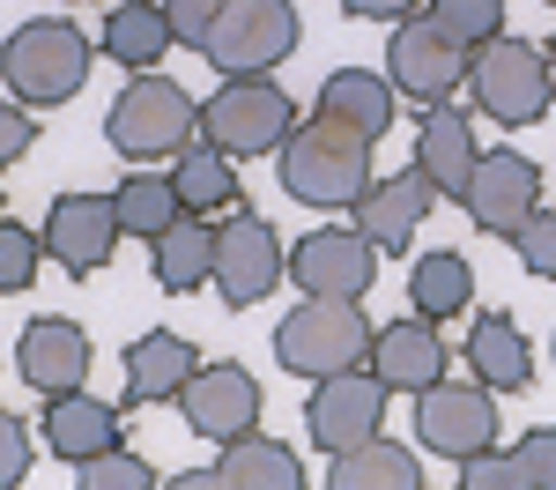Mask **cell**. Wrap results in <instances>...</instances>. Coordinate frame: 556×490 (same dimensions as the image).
<instances>
[{
    "label": "cell",
    "mask_w": 556,
    "mask_h": 490,
    "mask_svg": "<svg viewBox=\"0 0 556 490\" xmlns=\"http://www.w3.org/2000/svg\"><path fill=\"white\" fill-rule=\"evenodd\" d=\"M282 156V193L304 209H356L364 186H371V134L342 127L334 112H312L290 127V141L275 149Z\"/></svg>",
    "instance_id": "obj_1"
},
{
    "label": "cell",
    "mask_w": 556,
    "mask_h": 490,
    "mask_svg": "<svg viewBox=\"0 0 556 490\" xmlns=\"http://www.w3.org/2000/svg\"><path fill=\"white\" fill-rule=\"evenodd\" d=\"M89 67H97V45L75 23H60V15H38V23H23L15 38L0 45V83H8V97H23L30 112L83 97Z\"/></svg>",
    "instance_id": "obj_2"
},
{
    "label": "cell",
    "mask_w": 556,
    "mask_h": 490,
    "mask_svg": "<svg viewBox=\"0 0 556 490\" xmlns=\"http://www.w3.org/2000/svg\"><path fill=\"white\" fill-rule=\"evenodd\" d=\"M371 335L379 327L364 319V298H304L275 327V364L298 379H334V372L371 364Z\"/></svg>",
    "instance_id": "obj_3"
},
{
    "label": "cell",
    "mask_w": 556,
    "mask_h": 490,
    "mask_svg": "<svg viewBox=\"0 0 556 490\" xmlns=\"http://www.w3.org/2000/svg\"><path fill=\"white\" fill-rule=\"evenodd\" d=\"M193 134H201V104H193L172 75H156V67L127 75V89H119V97H112V112H104V141H112L127 164L178 156Z\"/></svg>",
    "instance_id": "obj_4"
},
{
    "label": "cell",
    "mask_w": 556,
    "mask_h": 490,
    "mask_svg": "<svg viewBox=\"0 0 556 490\" xmlns=\"http://www.w3.org/2000/svg\"><path fill=\"white\" fill-rule=\"evenodd\" d=\"M468 89H475V112H482V120H497V127H534L556 104V67H549L542 45L497 30L490 45H475Z\"/></svg>",
    "instance_id": "obj_5"
},
{
    "label": "cell",
    "mask_w": 556,
    "mask_h": 490,
    "mask_svg": "<svg viewBox=\"0 0 556 490\" xmlns=\"http://www.w3.org/2000/svg\"><path fill=\"white\" fill-rule=\"evenodd\" d=\"M290 127H298V104L267 75H223V89L201 104V141H215L223 156H275Z\"/></svg>",
    "instance_id": "obj_6"
},
{
    "label": "cell",
    "mask_w": 556,
    "mask_h": 490,
    "mask_svg": "<svg viewBox=\"0 0 556 490\" xmlns=\"http://www.w3.org/2000/svg\"><path fill=\"white\" fill-rule=\"evenodd\" d=\"M298 38H304V23L290 0H223V15L201 38V60L215 75H267V67H282L298 52Z\"/></svg>",
    "instance_id": "obj_7"
},
{
    "label": "cell",
    "mask_w": 556,
    "mask_h": 490,
    "mask_svg": "<svg viewBox=\"0 0 556 490\" xmlns=\"http://www.w3.org/2000/svg\"><path fill=\"white\" fill-rule=\"evenodd\" d=\"M468 45L453 38V30H438V15H401V30H393V45H386V75H393V89L401 97H416V104H445L453 89L468 83Z\"/></svg>",
    "instance_id": "obj_8"
},
{
    "label": "cell",
    "mask_w": 556,
    "mask_h": 490,
    "mask_svg": "<svg viewBox=\"0 0 556 490\" xmlns=\"http://www.w3.org/2000/svg\"><path fill=\"white\" fill-rule=\"evenodd\" d=\"M304 431L312 445L334 461L349 445L379 439L386 431V379L371 364H356V372H334V379H312V401H304Z\"/></svg>",
    "instance_id": "obj_9"
},
{
    "label": "cell",
    "mask_w": 556,
    "mask_h": 490,
    "mask_svg": "<svg viewBox=\"0 0 556 490\" xmlns=\"http://www.w3.org/2000/svg\"><path fill=\"white\" fill-rule=\"evenodd\" d=\"M290 275V253H282V238H275V223L267 216H230V223H215V298L230 312H245V305H260L275 282Z\"/></svg>",
    "instance_id": "obj_10"
},
{
    "label": "cell",
    "mask_w": 556,
    "mask_h": 490,
    "mask_svg": "<svg viewBox=\"0 0 556 490\" xmlns=\"http://www.w3.org/2000/svg\"><path fill=\"white\" fill-rule=\"evenodd\" d=\"M460 209H468L475 230H490V238H505V246H513L519 230L542 216V164H534V156H519V149L475 156Z\"/></svg>",
    "instance_id": "obj_11"
},
{
    "label": "cell",
    "mask_w": 556,
    "mask_h": 490,
    "mask_svg": "<svg viewBox=\"0 0 556 490\" xmlns=\"http://www.w3.org/2000/svg\"><path fill=\"white\" fill-rule=\"evenodd\" d=\"M290 282L304 298H364L379 282V246L349 223V230H304L290 246Z\"/></svg>",
    "instance_id": "obj_12"
},
{
    "label": "cell",
    "mask_w": 556,
    "mask_h": 490,
    "mask_svg": "<svg viewBox=\"0 0 556 490\" xmlns=\"http://www.w3.org/2000/svg\"><path fill=\"white\" fill-rule=\"evenodd\" d=\"M38 238H45V253L83 282V275H97V267H112V253H119L127 230H119V216H112V193H60V201L45 209Z\"/></svg>",
    "instance_id": "obj_13"
},
{
    "label": "cell",
    "mask_w": 556,
    "mask_h": 490,
    "mask_svg": "<svg viewBox=\"0 0 556 490\" xmlns=\"http://www.w3.org/2000/svg\"><path fill=\"white\" fill-rule=\"evenodd\" d=\"M416 439L430 453H445V461H468L482 445H497V394L475 379V387H453V379H438L416 394Z\"/></svg>",
    "instance_id": "obj_14"
},
{
    "label": "cell",
    "mask_w": 556,
    "mask_h": 490,
    "mask_svg": "<svg viewBox=\"0 0 556 490\" xmlns=\"http://www.w3.org/2000/svg\"><path fill=\"white\" fill-rule=\"evenodd\" d=\"M178 409H186V424L208 445H230V439H245V431H260V409H267V401H260V379L245 364H201V372L186 379Z\"/></svg>",
    "instance_id": "obj_15"
},
{
    "label": "cell",
    "mask_w": 556,
    "mask_h": 490,
    "mask_svg": "<svg viewBox=\"0 0 556 490\" xmlns=\"http://www.w3.org/2000/svg\"><path fill=\"white\" fill-rule=\"evenodd\" d=\"M89 364H97L89 335L75 327V319H60V312L30 319V327H23V342H15V372H23V387L45 394V401L89 387Z\"/></svg>",
    "instance_id": "obj_16"
},
{
    "label": "cell",
    "mask_w": 556,
    "mask_h": 490,
    "mask_svg": "<svg viewBox=\"0 0 556 490\" xmlns=\"http://www.w3.org/2000/svg\"><path fill=\"white\" fill-rule=\"evenodd\" d=\"M445 364H453V350H445L438 319H424V312L371 335V372L386 379V394H424V387L445 379Z\"/></svg>",
    "instance_id": "obj_17"
},
{
    "label": "cell",
    "mask_w": 556,
    "mask_h": 490,
    "mask_svg": "<svg viewBox=\"0 0 556 490\" xmlns=\"http://www.w3.org/2000/svg\"><path fill=\"white\" fill-rule=\"evenodd\" d=\"M430 178L408 164V172H393V178H371L364 186V201H356V230L379 246V253H408V238L430 223Z\"/></svg>",
    "instance_id": "obj_18"
},
{
    "label": "cell",
    "mask_w": 556,
    "mask_h": 490,
    "mask_svg": "<svg viewBox=\"0 0 556 490\" xmlns=\"http://www.w3.org/2000/svg\"><path fill=\"white\" fill-rule=\"evenodd\" d=\"M475 156H482V149H475L468 112H453V104H424V120H416V172L430 178L438 201H460V193H468Z\"/></svg>",
    "instance_id": "obj_19"
},
{
    "label": "cell",
    "mask_w": 556,
    "mask_h": 490,
    "mask_svg": "<svg viewBox=\"0 0 556 490\" xmlns=\"http://www.w3.org/2000/svg\"><path fill=\"white\" fill-rule=\"evenodd\" d=\"M45 445L75 468V461H89V453L119 445V409H112V401H97L89 387L52 394V401H45Z\"/></svg>",
    "instance_id": "obj_20"
},
{
    "label": "cell",
    "mask_w": 556,
    "mask_h": 490,
    "mask_svg": "<svg viewBox=\"0 0 556 490\" xmlns=\"http://www.w3.org/2000/svg\"><path fill=\"white\" fill-rule=\"evenodd\" d=\"M468 364H475V379H482L490 394H527V387H534V350H527L513 312H482V319H475Z\"/></svg>",
    "instance_id": "obj_21"
},
{
    "label": "cell",
    "mask_w": 556,
    "mask_h": 490,
    "mask_svg": "<svg viewBox=\"0 0 556 490\" xmlns=\"http://www.w3.org/2000/svg\"><path fill=\"white\" fill-rule=\"evenodd\" d=\"M193 372H201V350L186 335H172V327L134 335V350H127V394L134 401H178Z\"/></svg>",
    "instance_id": "obj_22"
},
{
    "label": "cell",
    "mask_w": 556,
    "mask_h": 490,
    "mask_svg": "<svg viewBox=\"0 0 556 490\" xmlns=\"http://www.w3.org/2000/svg\"><path fill=\"white\" fill-rule=\"evenodd\" d=\"M319 112H334L342 127L379 141V134L393 127V112H401V89H393V75H379V67H334V75L319 83Z\"/></svg>",
    "instance_id": "obj_23"
},
{
    "label": "cell",
    "mask_w": 556,
    "mask_h": 490,
    "mask_svg": "<svg viewBox=\"0 0 556 490\" xmlns=\"http://www.w3.org/2000/svg\"><path fill=\"white\" fill-rule=\"evenodd\" d=\"M172 45H178V38H172L164 0H119V8L104 15V38H97V52H104V60H119L127 75H141V67H156Z\"/></svg>",
    "instance_id": "obj_24"
},
{
    "label": "cell",
    "mask_w": 556,
    "mask_h": 490,
    "mask_svg": "<svg viewBox=\"0 0 556 490\" xmlns=\"http://www.w3.org/2000/svg\"><path fill=\"white\" fill-rule=\"evenodd\" d=\"M149 267H156V290H172V298H193L201 282L215 275V223L208 216H186L149 246Z\"/></svg>",
    "instance_id": "obj_25"
},
{
    "label": "cell",
    "mask_w": 556,
    "mask_h": 490,
    "mask_svg": "<svg viewBox=\"0 0 556 490\" xmlns=\"http://www.w3.org/2000/svg\"><path fill=\"white\" fill-rule=\"evenodd\" d=\"M208 476H215V490H304L298 453L282 439H260V431L223 445V461H215Z\"/></svg>",
    "instance_id": "obj_26"
},
{
    "label": "cell",
    "mask_w": 556,
    "mask_h": 490,
    "mask_svg": "<svg viewBox=\"0 0 556 490\" xmlns=\"http://www.w3.org/2000/svg\"><path fill=\"white\" fill-rule=\"evenodd\" d=\"M327 490H424V468H416V453H408V445H393V439L379 431V439H364V445H349V453H334Z\"/></svg>",
    "instance_id": "obj_27"
},
{
    "label": "cell",
    "mask_w": 556,
    "mask_h": 490,
    "mask_svg": "<svg viewBox=\"0 0 556 490\" xmlns=\"http://www.w3.org/2000/svg\"><path fill=\"white\" fill-rule=\"evenodd\" d=\"M112 216H119L127 238H149V246H156V238L186 216V201H178L172 172H127L119 186H112Z\"/></svg>",
    "instance_id": "obj_28"
},
{
    "label": "cell",
    "mask_w": 556,
    "mask_h": 490,
    "mask_svg": "<svg viewBox=\"0 0 556 490\" xmlns=\"http://www.w3.org/2000/svg\"><path fill=\"white\" fill-rule=\"evenodd\" d=\"M238 156H223L215 141H186L172 156V186H178V201L193 209V216H215V209H230L238 201V172H230Z\"/></svg>",
    "instance_id": "obj_29"
},
{
    "label": "cell",
    "mask_w": 556,
    "mask_h": 490,
    "mask_svg": "<svg viewBox=\"0 0 556 490\" xmlns=\"http://www.w3.org/2000/svg\"><path fill=\"white\" fill-rule=\"evenodd\" d=\"M408 298H416V312L424 319H460V312L475 305V267H468V253H424L416 261V275H408Z\"/></svg>",
    "instance_id": "obj_30"
},
{
    "label": "cell",
    "mask_w": 556,
    "mask_h": 490,
    "mask_svg": "<svg viewBox=\"0 0 556 490\" xmlns=\"http://www.w3.org/2000/svg\"><path fill=\"white\" fill-rule=\"evenodd\" d=\"M75 490H156V468L127 445H104V453L75 461Z\"/></svg>",
    "instance_id": "obj_31"
},
{
    "label": "cell",
    "mask_w": 556,
    "mask_h": 490,
    "mask_svg": "<svg viewBox=\"0 0 556 490\" xmlns=\"http://www.w3.org/2000/svg\"><path fill=\"white\" fill-rule=\"evenodd\" d=\"M430 15H438V30H453L468 52L505 30V0H430Z\"/></svg>",
    "instance_id": "obj_32"
},
{
    "label": "cell",
    "mask_w": 556,
    "mask_h": 490,
    "mask_svg": "<svg viewBox=\"0 0 556 490\" xmlns=\"http://www.w3.org/2000/svg\"><path fill=\"white\" fill-rule=\"evenodd\" d=\"M38 261H45V238L0 216V298H8V290H30V282H38Z\"/></svg>",
    "instance_id": "obj_33"
},
{
    "label": "cell",
    "mask_w": 556,
    "mask_h": 490,
    "mask_svg": "<svg viewBox=\"0 0 556 490\" xmlns=\"http://www.w3.org/2000/svg\"><path fill=\"white\" fill-rule=\"evenodd\" d=\"M513 461H519V490H556V424H534L513 445Z\"/></svg>",
    "instance_id": "obj_34"
},
{
    "label": "cell",
    "mask_w": 556,
    "mask_h": 490,
    "mask_svg": "<svg viewBox=\"0 0 556 490\" xmlns=\"http://www.w3.org/2000/svg\"><path fill=\"white\" fill-rule=\"evenodd\" d=\"M30 461H38V439L23 431L15 409H0V490H23L30 483Z\"/></svg>",
    "instance_id": "obj_35"
},
{
    "label": "cell",
    "mask_w": 556,
    "mask_h": 490,
    "mask_svg": "<svg viewBox=\"0 0 556 490\" xmlns=\"http://www.w3.org/2000/svg\"><path fill=\"white\" fill-rule=\"evenodd\" d=\"M460 490H519V461L505 445H482L460 461Z\"/></svg>",
    "instance_id": "obj_36"
},
{
    "label": "cell",
    "mask_w": 556,
    "mask_h": 490,
    "mask_svg": "<svg viewBox=\"0 0 556 490\" xmlns=\"http://www.w3.org/2000/svg\"><path fill=\"white\" fill-rule=\"evenodd\" d=\"M513 253H519V267H527V275L556 282V216H549V209H542V216H534V223L513 238Z\"/></svg>",
    "instance_id": "obj_37"
},
{
    "label": "cell",
    "mask_w": 556,
    "mask_h": 490,
    "mask_svg": "<svg viewBox=\"0 0 556 490\" xmlns=\"http://www.w3.org/2000/svg\"><path fill=\"white\" fill-rule=\"evenodd\" d=\"M30 141H38L30 104H23V97H8V104H0V172H8V164H23V156H30Z\"/></svg>",
    "instance_id": "obj_38"
},
{
    "label": "cell",
    "mask_w": 556,
    "mask_h": 490,
    "mask_svg": "<svg viewBox=\"0 0 556 490\" xmlns=\"http://www.w3.org/2000/svg\"><path fill=\"white\" fill-rule=\"evenodd\" d=\"M164 15H172V38L201 52V38H208V23L223 15V0H164Z\"/></svg>",
    "instance_id": "obj_39"
},
{
    "label": "cell",
    "mask_w": 556,
    "mask_h": 490,
    "mask_svg": "<svg viewBox=\"0 0 556 490\" xmlns=\"http://www.w3.org/2000/svg\"><path fill=\"white\" fill-rule=\"evenodd\" d=\"M424 0H342V15H356V23H401V15H416Z\"/></svg>",
    "instance_id": "obj_40"
},
{
    "label": "cell",
    "mask_w": 556,
    "mask_h": 490,
    "mask_svg": "<svg viewBox=\"0 0 556 490\" xmlns=\"http://www.w3.org/2000/svg\"><path fill=\"white\" fill-rule=\"evenodd\" d=\"M542 52H549V67H556V45H542Z\"/></svg>",
    "instance_id": "obj_41"
},
{
    "label": "cell",
    "mask_w": 556,
    "mask_h": 490,
    "mask_svg": "<svg viewBox=\"0 0 556 490\" xmlns=\"http://www.w3.org/2000/svg\"><path fill=\"white\" fill-rule=\"evenodd\" d=\"M0 216H8V201H0Z\"/></svg>",
    "instance_id": "obj_42"
},
{
    "label": "cell",
    "mask_w": 556,
    "mask_h": 490,
    "mask_svg": "<svg viewBox=\"0 0 556 490\" xmlns=\"http://www.w3.org/2000/svg\"><path fill=\"white\" fill-rule=\"evenodd\" d=\"M549 8H556V0H549Z\"/></svg>",
    "instance_id": "obj_43"
}]
</instances>
